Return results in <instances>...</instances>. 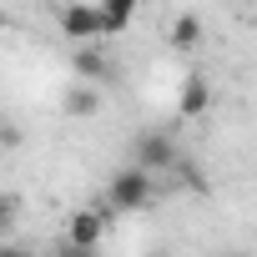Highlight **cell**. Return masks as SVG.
<instances>
[{
	"label": "cell",
	"instance_id": "3957f363",
	"mask_svg": "<svg viewBox=\"0 0 257 257\" xmlns=\"http://www.w3.org/2000/svg\"><path fill=\"white\" fill-rule=\"evenodd\" d=\"M61 31H66V36H71L76 46H86V41L106 36V16H101V0H96V6H86V0L66 6V11H61Z\"/></svg>",
	"mask_w": 257,
	"mask_h": 257
},
{
	"label": "cell",
	"instance_id": "277c9868",
	"mask_svg": "<svg viewBox=\"0 0 257 257\" xmlns=\"http://www.w3.org/2000/svg\"><path fill=\"white\" fill-rule=\"evenodd\" d=\"M137 162L147 167V172H177L182 167V157H177V147H172V137H142V147H137Z\"/></svg>",
	"mask_w": 257,
	"mask_h": 257
},
{
	"label": "cell",
	"instance_id": "8992f818",
	"mask_svg": "<svg viewBox=\"0 0 257 257\" xmlns=\"http://www.w3.org/2000/svg\"><path fill=\"white\" fill-rule=\"evenodd\" d=\"M167 41H172V51H197V46H202V16H192V11H182V16L172 21V31H167Z\"/></svg>",
	"mask_w": 257,
	"mask_h": 257
},
{
	"label": "cell",
	"instance_id": "9c48e42d",
	"mask_svg": "<svg viewBox=\"0 0 257 257\" xmlns=\"http://www.w3.org/2000/svg\"><path fill=\"white\" fill-rule=\"evenodd\" d=\"M96 106H101V96H96L91 81H81V86L66 96V111H71V116H96Z\"/></svg>",
	"mask_w": 257,
	"mask_h": 257
},
{
	"label": "cell",
	"instance_id": "52a82bcc",
	"mask_svg": "<svg viewBox=\"0 0 257 257\" xmlns=\"http://www.w3.org/2000/svg\"><path fill=\"white\" fill-rule=\"evenodd\" d=\"M137 6L142 0H101V16H106V36H121L126 26L137 21Z\"/></svg>",
	"mask_w": 257,
	"mask_h": 257
},
{
	"label": "cell",
	"instance_id": "5b68a950",
	"mask_svg": "<svg viewBox=\"0 0 257 257\" xmlns=\"http://www.w3.org/2000/svg\"><path fill=\"white\" fill-rule=\"evenodd\" d=\"M207 106H212V86H207L202 76H187L182 91H177V111H182V116H202Z\"/></svg>",
	"mask_w": 257,
	"mask_h": 257
},
{
	"label": "cell",
	"instance_id": "ba28073f",
	"mask_svg": "<svg viewBox=\"0 0 257 257\" xmlns=\"http://www.w3.org/2000/svg\"><path fill=\"white\" fill-rule=\"evenodd\" d=\"M71 66H76V76H81V81H101V76L111 71V66H106V56H101V51H96L91 41H86V46H76Z\"/></svg>",
	"mask_w": 257,
	"mask_h": 257
},
{
	"label": "cell",
	"instance_id": "30bf717a",
	"mask_svg": "<svg viewBox=\"0 0 257 257\" xmlns=\"http://www.w3.org/2000/svg\"><path fill=\"white\" fill-rule=\"evenodd\" d=\"M16 222V197H0V232Z\"/></svg>",
	"mask_w": 257,
	"mask_h": 257
},
{
	"label": "cell",
	"instance_id": "7a4b0ae2",
	"mask_svg": "<svg viewBox=\"0 0 257 257\" xmlns=\"http://www.w3.org/2000/svg\"><path fill=\"white\" fill-rule=\"evenodd\" d=\"M106 217H116V207H111V202H101V207H86V212H76V217H71V232H66V247H71V252H91V247H101Z\"/></svg>",
	"mask_w": 257,
	"mask_h": 257
},
{
	"label": "cell",
	"instance_id": "6da1fadb",
	"mask_svg": "<svg viewBox=\"0 0 257 257\" xmlns=\"http://www.w3.org/2000/svg\"><path fill=\"white\" fill-rule=\"evenodd\" d=\"M152 177H157V172H147L142 162H137V167H126V172H116V177H111L106 202H111L116 212H142V207H152V197H157Z\"/></svg>",
	"mask_w": 257,
	"mask_h": 257
}]
</instances>
